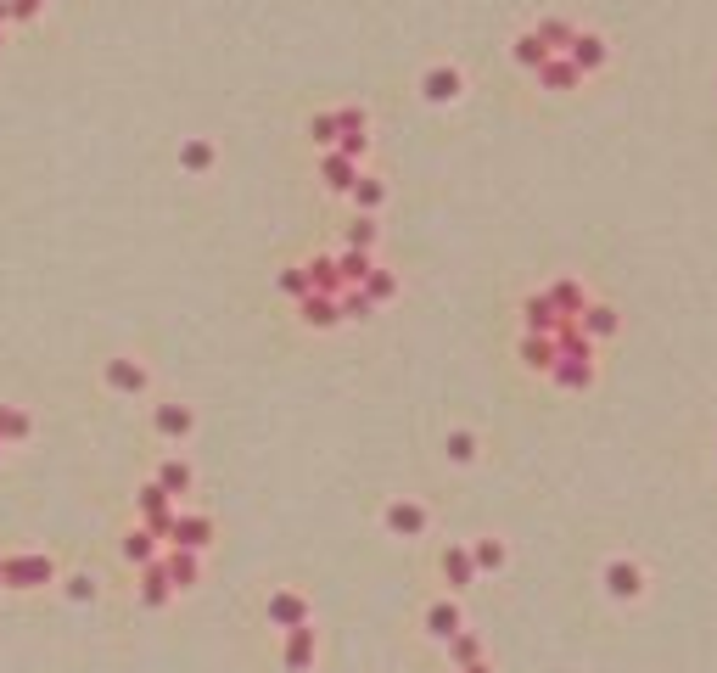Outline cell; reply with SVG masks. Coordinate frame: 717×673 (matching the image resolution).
Here are the masks:
<instances>
[{
    "label": "cell",
    "instance_id": "obj_1",
    "mask_svg": "<svg viewBox=\"0 0 717 673\" xmlns=\"http://www.w3.org/2000/svg\"><path fill=\"white\" fill-rule=\"evenodd\" d=\"M135 505H141V528L152 533V539H169V533H174V516H180L169 494H163L157 483H146L141 494H135Z\"/></svg>",
    "mask_w": 717,
    "mask_h": 673
},
{
    "label": "cell",
    "instance_id": "obj_2",
    "mask_svg": "<svg viewBox=\"0 0 717 673\" xmlns=\"http://www.w3.org/2000/svg\"><path fill=\"white\" fill-rule=\"evenodd\" d=\"M57 578L51 556H6V589H40Z\"/></svg>",
    "mask_w": 717,
    "mask_h": 673
},
{
    "label": "cell",
    "instance_id": "obj_3",
    "mask_svg": "<svg viewBox=\"0 0 717 673\" xmlns=\"http://www.w3.org/2000/svg\"><path fill=\"white\" fill-rule=\"evenodd\" d=\"M269 623H275V629H309V601H303V595H297V589H275V595H269Z\"/></svg>",
    "mask_w": 717,
    "mask_h": 673
},
{
    "label": "cell",
    "instance_id": "obj_4",
    "mask_svg": "<svg viewBox=\"0 0 717 673\" xmlns=\"http://www.w3.org/2000/svg\"><path fill=\"white\" fill-rule=\"evenodd\" d=\"M605 589L617 595V601H639L645 595V567L639 561H605Z\"/></svg>",
    "mask_w": 717,
    "mask_h": 673
},
{
    "label": "cell",
    "instance_id": "obj_5",
    "mask_svg": "<svg viewBox=\"0 0 717 673\" xmlns=\"http://www.w3.org/2000/svg\"><path fill=\"white\" fill-rule=\"evenodd\" d=\"M465 90V73L460 68H449V62H437V68H426L421 73V96L426 101H437V107H443V101H454Z\"/></svg>",
    "mask_w": 717,
    "mask_h": 673
},
{
    "label": "cell",
    "instance_id": "obj_6",
    "mask_svg": "<svg viewBox=\"0 0 717 673\" xmlns=\"http://www.w3.org/2000/svg\"><path fill=\"white\" fill-rule=\"evenodd\" d=\"M107 387H113V393H129V399H141L146 387H152V376H146L141 359H107Z\"/></svg>",
    "mask_w": 717,
    "mask_h": 673
},
{
    "label": "cell",
    "instance_id": "obj_7",
    "mask_svg": "<svg viewBox=\"0 0 717 673\" xmlns=\"http://www.w3.org/2000/svg\"><path fill=\"white\" fill-rule=\"evenodd\" d=\"M314 657H320V640H314V629H286V640H281V662H286V668H292V673H309Z\"/></svg>",
    "mask_w": 717,
    "mask_h": 673
},
{
    "label": "cell",
    "instance_id": "obj_8",
    "mask_svg": "<svg viewBox=\"0 0 717 673\" xmlns=\"http://www.w3.org/2000/svg\"><path fill=\"white\" fill-rule=\"evenodd\" d=\"M387 533H393V539H421V533H426V505L393 500V505H387Z\"/></svg>",
    "mask_w": 717,
    "mask_h": 673
},
{
    "label": "cell",
    "instance_id": "obj_9",
    "mask_svg": "<svg viewBox=\"0 0 717 673\" xmlns=\"http://www.w3.org/2000/svg\"><path fill=\"white\" fill-rule=\"evenodd\" d=\"M169 545L174 550H208L213 545V522L208 516H174V533H169Z\"/></svg>",
    "mask_w": 717,
    "mask_h": 673
},
{
    "label": "cell",
    "instance_id": "obj_10",
    "mask_svg": "<svg viewBox=\"0 0 717 673\" xmlns=\"http://www.w3.org/2000/svg\"><path fill=\"white\" fill-rule=\"evenodd\" d=\"M297 320L314 326V331H331V326H342V303L325 298V292H309V298L297 303Z\"/></svg>",
    "mask_w": 717,
    "mask_h": 673
},
{
    "label": "cell",
    "instance_id": "obj_11",
    "mask_svg": "<svg viewBox=\"0 0 717 673\" xmlns=\"http://www.w3.org/2000/svg\"><path fill=\"white\" fill-rule=\"evenodd\" d=\"M426 629H432V640H443V645H449L454 634L465 629V617H460V601H432V606H426Z\"/></svg>",
    "mask_w": 717,
    "mask_h": 673
},
{
    "label": "cell",
    "instance_id": "obj_12",
    "mask_svg": "<svg viewBox=\"0 0 717 673\" xmlns=\"http://www.w3.org/2000/svg\"><path fill=\"white\" fill-rule=\"evenodd\" d=\"M320 180H325L331 191H353V186H359V163H353V158H342L337 146H331V152L320 158Z\"/></svg>",
    "mask_w": 717,
    "mask_h": 673
},
{
    "label": "cell",
    "instance_id": "obj_13",
    "mask_svg": "<svg viewBox=\"0 0 717 673\" xmlns=\"http://www.w3.org/2000/svg\"><path fill=\"white\" fill-rule=\"evenodd\" d=\"M152 427H157V438H191L197 416H191V404H157Z\"/></svg>",
    "mask_w": 717,
    "mask_h": 673
},
{
    "label": "cell",
    "instance_id": "obj_14",
    "mask_svg": "<svg viewBox=\"0 0 717 673\" xmlns=\"http://www.w3.org/2000/svg\"><path fill=\"white\" fill-rule=\"evenodd\" d=\"M577 326H583V337H589V343H605V337H617V309H611V303H589V309H583V315H577Z\"/></svg>",
    "mask_w": 717,
    "mask_h": 673
},
{
    "label": "cell",
    "instance_id": "obj_15",
    "mask_svg": "<svg viewBox=\"0 0 717 673\" xmlns=\"http://www.w3.org/2000/svg\"><path fill=\"white\" fill-rule=\"evenodd\" d=\"M163 567H169V584L174 589H191V584H197V578H202V556H197V550H163Z\"/></svg>",
    "mask_w": 717,
    "mask_h": 673
},
{
    "label": "cell",
    "instance_id": "obj_16",
    "mask_svg": "<svg viewBox=\"0 0 717 673\" xmlns=\"http://www.w3.org/2000/svg\"><path fill=\"white\" fill-rule=\"evenodd\" d=\"M549 303H555V315L561 320H577L583 309H589V292L577 287V281H549V292H544Z\"/></svg>",
    "mask_w": 717,
    "mask_h": 673
},
{
    "label": "cell",
    "instance_id": "obj_17",
    "mask_svg": "<svg viewBox=\"0 0 717 673\" xmlns=\"http://www.w3.org/2000/svg\"><path fill=\"white\" fill-rule=\"evenodd\" d=\"M521 320H527L533 337H555V326H561V315H555V303H549L544 292H533V298L521 303Z\"/></svg>",
    "mask_w": 717,
    "mask_h": 673
},
{
    "label": "cell",
    "instance_id": "obj_18",
    "mask_svg": "<svg viewBox=\"0 0 717 673\" xmlns=\"http://www.w3.org/2000/svg\"><path fill=\"white\" fill-rule=\"evenodd\" d=\"M549 382L566 387V393H583V387H594V359H555Z\"/></svg>",
    "mask_w": 717,
    "mask_h": 673
},
{
    "label": "cell",
    "instance_id": "obj_19",
    "mask_svg": "<svg viewBox=\"0 0 717 673\" xmlns=\"http://www.w3.org/2000/svg\"><path fill=\"white\" fill-rule=\"evenodd\" d=\"M169 595H174V584H169V567H163V556L146 561V567H141V601H146V606H169Z\"/></svg>",
    "mask_w": 717,
    "mask_h": 673
},
{
    "label": "cell",
    "instance_id": "obj_20",
    "mask_svg": "<svg viewBox=\"0 0 717 673\" xmlns=\"http://www.w3.org/2000/svg\"><path fill=\"white\" fill-rule=\"evenodd\" d=\"M303 270H309V287L325 292V298H342V287H348V281H342V270H337V258H325V253L309 258Z\"/></svg>",
    "mask_w": 717,
    "mask_h": 673
},
{
    "label": "cell",
    "instance_id": "obj_21",
    "mask_svg": "<svg viewBox=\"0 0 717 673\" xmlns=\"http://www.w3.org/2000/svg\"><path fill=\"white\" fill-rule=\"evenodd\" d=\"M566 57H572L583 73H594V68H605V57H611V51H605V40H600V34H572V45H566Z\"/></svg>",
    "mask_w": 717,
    "mask_h": 673
},
{
    "label": "cell",
    "instance_id": "obj_22",
    "mask_svg": "<svg viewBox=\"0 0 717 673\" xmlns=\"http://www.w3.org/2000/svg\"><path fill=\"white\" fill-rule=\"evenodd\" d=\"M443 578H449L454 589H471V584H477V561H471V550H465V545H449V550H443Z\"/></svg>",
    "mask_w": 717,
    "mask_h": 673
},
{
    "label": "cell",
    "instance_id": "obj_23",
    "mask_svg": "<svg viewBox=\"0 0 717 673\" xmlns=\"http://www.w3.org/2000/svg\"><path fill=\"white\" fill-rule=\"evenodd\" d=\"M555 337H533V331H527V337H521V365H527V371H555Z\"/></svg>",
    "mask_w": 717,
    "mask_h": 673
},
{
    "label": "cell",
    "instance_id": "obj_24",
    "mask_svg": "<svg viewBox=\"0 0 717 673\" xmlns=\"http://www.w3.org/2000/svg\"><path fill=\"white\" fill-rule=\"evenodd\" d=\"M577 79H583V68H577L572 57H549L544 68H538V85L544 90H577Z\"/></svg>",
    "mask_w": 717,
    "mask_h": 673
},
{
    "label": "cell",
    "instance_id": "obj_25",
    "mask_svg": "<svg viewBox=\"0 0 717 673\" xmlns=\"http://www.w3.org/2000/svg\"><path fill=\"white\" fill-rule=\"evenodd\" d=\"M555 354L561 359H594V343L583 337L577 320H561V326H555Z\"/></svg>",
    "mask_w": 717,
    "mask_h": 673
},
{
    "label": "cell",
    "instance_id": "obj_26",
    "mask_svg": "<svg viewBox=\"0 0 717 673\" xmlns=\"http://www.w3.org/2000/svg\"><path fill=\"white\" fill-rule=\"evenodd\" d=\"M29 410H17V404H0V444H29Z\"/></svg>",
    "mask_w": 717,
    "mask_h": 673
},
{
    "label": "cell",
    "instance_id": "obj_27",
    "mask_svg": "<svg viewBox=\"0 0 717 673\" xmlns=\"http://www.w3.org/2000/svg\"><path fill=\"white\" fill-rule=\"evenodd\" d=\"M337 270H342V281H348V287H365L376 264H370V253H359V247H342V253H337Z\"/></svg>",
    "mask_w": 717,
    "mask_h": 673
},
{
    "label": "cell",
    "instance_id": "obj_28",
    "mask_svg": "<svg viewBox=\"0 0 717 673\" xmlns=\"http://www.w3.org/2000/svg\"><path fill=\"white\" fill-rule=\"evenodd\" d=\"M533 34L549 45V57H566V45H572V34H577V29L566 23V17H544V23H538Z\"/></svg>",
    "mask_w": 717,
    "mask_h": 673
},
{
    "label": "cell",
    "instance_id": "obj_29",
    "mask_svg": "<svg viewBox=\"0 0 717 673\" xmlns=\"http://www.w3.org/2000/svg\"><path fill=\"white\" fill-rule=\"evenodd\" d=\"M213 158H219V152H213V141H202V135L180 146V169H185V174H208Z\"/></svg>",
    "mask_w": 717,
    "mask_h": 673
},
{
    "label": "cell",
    "instance_id": "obj_30",
    "mask_svg": "<svg viewBox=\"0 0 717 673\" xmlns=\"http://www.w3.org/2000/svg\"><path fill=\"white\" fill-rule=\"evenodd\" d=\"M157 488H163V494H185V488H191V466H185V460H163V466H157V477H152Z\"/></svg>",
    "mask_w": 717,
    "mask_h": 673
},
{
    "label": "cell",
    "instance_id": "obj_31",
    "mask_svg": "<svg viewBox=\"0 0 717 673\" xmlns=\"http://www.w3.org/2000/svg\"><path fill=\"white\" fill-rule=\"evenodd\" d=\"M157 545H163V539H152V533H146V528H135V533H129V539H124V561H135V567H146V561H157V556H163V550H157Z\"/></svg>",
    "mask_w": 717,
    "mask_h": 673
},
{
    "label": "cell",
    "instance_id": "obj_32",
    "mask_svg": "<svg viewBox=\"0 0 717 673\" xmlns=\"http://www.w3.org/2000/svg\"><path fill=\"white\" fill-rule=\"evenodd\" d=\"M348 197H353V208H359V214H376L381 202H387V186H381V180H370V174H359V186H353Z\"/></svg>",
    "mask_w": 717,
    "mask_h": 673
},
{
    "label": "cell",
    "instance_id": "obj_33",
    "mask_svg": "<svg viewBox=\"0 0 717 673\" xmlns=\"http://www.w3.org/2000/svg\"><path fill=\"white\" fill-rule=\"evenodd\" d=\"M449 662H454V668H471V662H482V640H477L471 629H460V634L449 640Z\"/></svg>",
    "mask_w": 717,
    "mask_h": 673
},
{
    "label": "cell",
    "instance_id": "obj_34",
    "mask_svg": "<svg viewBox=\"0 0 717 673\" xmlns=\"http://www.w3.org/2000/svg\"><path fill=\"white\" fill-rule=\"evenodd\" d=\"M471 561H477V573H499V567H505V539H477V545H471Z\"/></svg>",
    "mask_w": 717,
    "mask_h": 673
},
{
    "label": "cell",
    "instance_id": "obj_35",
    "mask_svg": "<svg viewBox=\"0 0 717 673\" xmlns=\"http://www.w3.org/2000/svg\"><path fill=\"white\" fill-rule=\"evenodd\" d=\"M365 298L376 303V309H381V303H393V298H398V275H393V270H370V281H365Z\"/></svg>",
    "mask_w": 717,
    "mask_h": 673
},
{
    "label": "cell",
    "instance_id": "obj_36",
    "mask_svg": "<svg viewBox=\"0 0 717 673\" xmlns=\"http://www.w3.org/2000/svg\"><path fill=\"white\" fill-rule=\"evenodd\" d=\"M309 135H314V146H320V152H331V146L342 141V129H337V113H314V118H309Z\"/></svg>",
    "mask_w": 717,
    "mask_h": 673
},
{
    "label": "cell",
    "instance_id": "obj_37",
    "mask_svg": "<svg viewBox=\"0 0 717 673\" xmlns=\"http://www.w3.org/2000/svg\"><path fill=\"white\" fill-rule=\"evenodd\" d=\"M516 62H521V68H544V62H549V45L544 40H538V34H521V40H516Z\"/></svg>",
    "mask_w": 717,
    "mask_h": 673
},
{
    "label": "cell",
    "instance_id": "obj_38",
    "mask_svg": "<svg viewBox=\"0 0 717 673\" xmlns=\"http://www.w3.org/2000/svg\"><path fill=\"white\" fill-rule=\"evenodd\" d=\"M342 320H370V315H376V303H370L365 298V287H342Z\"/></svg>",
    "mask_w": 717,
    "mask_h": 673
},
{
    "label": "cell",
    "instance_id": "obj_39",
    "mask_svg": "<svg viewBox=\"0 0 717 673\" xmlns=\"http://www.w3.org/2000/svg\"><path fill=\"white\" fill-rule=\"evenodd\" d=\"M376 236H381V230H376V214H359V219L348 225V247H359V253H370V247H376Z\"/></svg>",
    "mask_w": 717,
    "mask_h": 673
},
{
    "label": "cell",
    "instance_id": "obj_40",
    "mask_svg": "<svg viewBox=\"0 0 717 673\" xmlns=\"http://www.w3.org/2000/svg\"><path fill=\"white\" fill-rule=\"evenodd\" d=\"M281 292H286V298H297V303H303V298H309V270H303V264H292V270H281Z\"/></svg>",
    "mask_w": 717,
    "mask_h": 673
},
{
    "label": "cell",
    "instance_id": "obj_41",
    "mask_svg": "<svg viewBox=\"0 0 717 673\" xmlns=\"http://www.w3.org/2000/svg\"><path fill=\"white\" fill-rule=\"evenodd\" d=\"M449 460L471 466V460H477V438H471V432H449Z\"/></svg>",
    "mask_w": 717,
    "mask_h": 673
},
{
    "label": "cell",
    "instance_id": "obj_42",
    "mask_svg": "<svg viewBox=\"0 0 717 673\" xmlns=\"http://www.w3.org/2000/svg\"><path fill=\"white\" fill-rule=\"evenodd\" d=\"M337 152H342V158H353V163H359V158L370 152V135H342V141H337Z\"/></svg>",
    "mask_w": 717,
    "mask_h": 673
},
{
    "label": "cell",
    "instance_id": "obj_43",
    "mask_svg": "<svg viewBox=\"0 0 717 673\" xmlns=\"http://www.w3.org/2000/svg\"><path fill=\"white\" fill-rule=\"evenodd\" d=\"M337 129H342V135H365V113H359V107H342Z\"/></svg>",
    "mask_w": 717,
    "mask_h": 673
},
{
    "label": "cell",
    "instance_id": "obj_44",
    "mask_svg": "<svg viewBox=\"0 0 717 673\" xmlns=\"http://www.w3.org/2000/svg\"><path fill=\"white\" fill-rule=\"evenodd\" d=\"M96 595V584L90 578H68V601H90Z\"/></svg>",
    "mask_w": 717,
    "mask_h": 673
},
{
    "label": "cell",
    "instance_id": "obj_45",
    "mask_svg": "<svg viewBox=\"0 0 717 673\" xmlns=\"http://www.w3.org/2000/svg\"><path fill=\"white\" fill-rule=\"evenodd\" d=\"M40 6H45V0H12V17H23V23H29V17H40Z\"/></svg>",
    "mask_w": 717,
    "mask_h": 673
},
{
    "label": "cell",
    "instance_id": "obj_46",
    "mask_svg": "<svg viewBox=\"0 0 717 673\" xmlns=\"http://www.w3.org/2000/svg\"><path fill=\"white\" fill-rule=\"evenodd\" d=\"M460 673H493V668H488V662H471V668H460Z\"/></svg>",
    "mask_w": 717,
    "mask_h": 673
},
{
    "label": "cell",
    "instance_id": "obj_47",
    "mask_svg": "<svg viewBox=\"0 0 717 673\" xmlns=\"http://www.w3.org/2000/svg\"><path fill=\"white\" fill-rule=\"evenodd\" d=\"M6 17H12V0H0V23H6Z\"/></svg>",
    "mask_w": 717,
    "mask_h": 673
},
{
    "label": "cell",
    "instance_id": "obj_48",
    "mask_svg": "<svg viewBox=\"0 0 717 673\" xmlns=\"http://www.w3.org/2000/svg\"><path fill=\"white\" fill-rule=\"evenodd\" d=\"M0 589H6V556H0Z\"/></svg>",
    "mask_w": 717,
    "mask_h": 673
},
{
    "label": "cell",
    "instance_id": "obj_49",
    "mask_svg": "<svg viewBox=\"0 0 717 673\" xmlns=\"http://www.w3.org/2000/svg\"><path fill=\"white\" fill-rule=\"evenodd\" d=\"M0 449H6V444H0Z\"/></svg>",
    "mask_w": 717,
    "mask_h": 673
}]
</instances>
